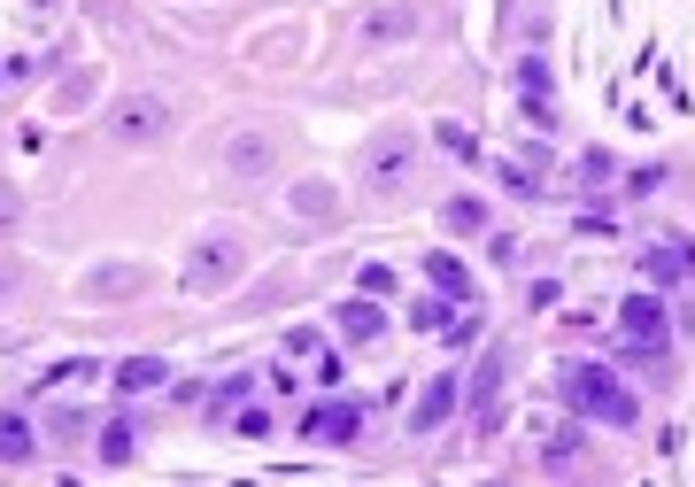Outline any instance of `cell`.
<instances>
[{"label":"cell","instance_id":"cell-1","mask_svg":"<svg viewBox=\"0 0 695 487\" xmlns=\"http://www.w3.org/2000/svg\"><path fill=\"white\" fill-rule=\"evenodd\" d=\"M557 387H564V402H572L580 418H602V426H634V418H642V402H634L611 372H602V364H564Z\"/></svg>","mask_w":695,"mask_h":487},{"label":"cell","instance_id":"cell-24","mask_svg":"<svg viewBox=\"0 0 695 487\" xmlns=\"http://www.w3.org/2000/svg\"><path fill=\"white\" fill-rule=\"evenodd\" d=\"M77 379H101V364H85V356H77V364H62L47 387H77Z\"/></svg>","mask_w":695,"mask_h":487},{"label":"cell","instance_id":"cell-21","mask_svg":"<svg viewBox=\"0 0 695 487\" xmlns=\"http://www.w3.org/2000/svg\"><path fill=\"white\" fill-rule=\"evenodd\" d=\"M101 464H132V426H101Z\"/></svg>","mask_w":695,"mask_h":487},{"label":"cell","instance_id":"cell-17","mask_svg":"<svg viewBox=\"0 0 695 487\" xmlns=\"http://www.w3.org/2000/svg\"><path fill=\"white\" fill-rule=\"evenodd\" d=\"M32 456V426L24 418H0V464H24Z\"/></svg>","mask_w":695,"mask_h":487},{"label":"cell","instance_id":"cell-8","mask_svg":"<svg viewBox=\"0 0 695 487\" xmlns=\"http://www.w3.org/2000/svg\"><path fill=\"white\" fill-rule=\"evenodd\" d=\"M332 317H340V333H348V341H379V333H387V309H379L371 294H356V302H340Z\"/></svg>","mask_w":695,"mask_h":487},{"label":"cell","instance_id":"cell-20","mask_svg":"<svg viewBox=\"0 0 695 487\" xmlns=\"http://www.w3.org/2000/svg\"><path fill=\"white\" fill-rule=\"evenodd\" d=\"M294 209H302V217H332V186H317V179L294 186Z\"/></svg>","mask_w":695,"mask_h":487},{"label":"cell","instance_id":"cell-9","mask_svg":"<svg viewBox=\"0 0 695 487\" xmlns=\"http://www.w3.org/2000/svg\"><path fill=\"white\" fill-rule=\"evenodd\" d=\"M502 372H510V349H487V364H479V379H472V411H479V426H495V394H502Z\"/></svg>","mask_w":695,"mask_h":487},{"label":"cell","instance_id":"cell-15","mask_svg":"<svg viewBox=\"0 0 695 487\" xmlns=\"http://www.w3.org/2000/svg\"><path fill=\"white\" fill-rule=\"evenodd\" d=\"M162 379H170V372H162V364H155V356H132V364H124V372H117V387H124V394H155V387H162Z\"/></svg>","mask_w":695,"mask_h":487},{"label":"cell","instance_id":"cell-5","mask_svg":"<svg viewBox=\"0 0 695 487\" xmlns=\"http://www.w3.org/2000/svg\"><path fill=\"white\" fill-rule=\"evenodd\" d=\"M224 171L232 179H271L279 171V139L271 132H232L224 139Z\"/></svg>","mask_w":695,"mask_h":487},{"label":"cell","instance_id":"cell-2","mask_svg":"<svg viewBox=\"0 0 695 487\" xmlns=\"http://www.w3.org/2000/svg\"><path fill=\"white\" fill-rule=\"evenodd\" d=\"M410 162H417V132H379L356 162V179H364V194H394L410 179Z\"/></svg>","mask_w":695,"mask_h":487},{"label":"cell","instance_id":"cell-12","mask_svg":"<svg viewBox=\"0 0 695 487\" xmlns=\"http://www.w3.org/2000/svg\"><path fill=\"white\" fill-rule=\"evenodd\" d=\"M356 32L364 39H417V9H364Z\"/></svg>","mask_w":695,"mask_h":487},{"label":"cell","instance_id":"cell-16","mask_svg":"<svg viewBox=\"0 0 695 487\" xmlns=\"http://www.w3.org/2000/svg\"><path fill=\"white\" fill-rule=\"evenodd\" d=\"M232 240H217V248H202V264H194V287H217V279H232Z\"/></svg>","mask_w":695,"mask_h":487},{"label":"cell","instance_id":"cell-19","mask_svg":"<svg viewBox=\"0 0 695 487\" xmlns=\"http://www.w3.org/2000/svg\"><path fill=\"white\" fill-rule=\"evenodd\" d=\"M517 94H526V101H549V62H541V54L517 62Z\"/></svg>","mask_w":695,"mask_h":487},{"label":"cell","instance_id":"cell-23","mask_svg":"<svg viewBox=\"0 0 695 487\" xmlns=\"http://www.w3.org/2000/svg\"><path fill=\"white\" fill-rule=\"evenodd\" d=\"M16 224H24V194L0 179V232H16Z\"/></svg>","mask_w":695,"mask_h":487},{"label":"cell","instance_id":"cell-14","mask_svg":"<svg viewBox=\"0 0 695 487\" xmlns=\"http://www.w3.org/2000/svg\"><path fill=\"white\" fill-rule=\"evenodd\" d=\"M139 287H147V271H132V264H109V271L85 279V294H94V302H101V294H139Z\"/></svg>","mask_w":695,"mask_h":487},{"label":"cell","instance_id":"cell-11","mask_svg":"<svg viewBox=\"0 0 695 487\" xmlns=\"http://www.w3.org/2000/svg\"><path fill=\"white\" fill-rule=\"evenodd\" d=\"M642 264H649V279H687V271H695V256H687V240H680V232L649 240V256H642Z\"/></svg>","mask_w":695,"mask_h":487},{"label":"cell","instance_id":"cell-18","mask_svg":"<svg viewBox=\"0 0 695 487\" xmlns=\"http://www.w3.org/2000/svg\"><path fill=\"white\" fill-rule=\"evenodd\" d=\"M441 325H449V302H441V294L410 302V333H441Z\"/></svg>","mask_w":695,"mask_h":487},{"label":"cell","instance_id":"cell-25","mask_svg":"<svg viewBox=\"0 0 695 487\" xmlns=\"http://www.w3.org/2000/svg\"><path fill=\"white\" fill-rule=\"evenodd\" d=\"M32 16H54V0H32Z\"/></svg>","mask_w":695,"mask_h":487},{"label":"cell","instance_id":"cell-4","mask_svg":"<svg viewBox=\"0 0 695 487\" xmlns=\"http://www.w3.org/2000/svg\"><path fill=\"white\" fill-rule=\"evenodd\" d=\"M619 333H626V349H649V356H664V341H672V325H664V302L634 294V302L619 309Z\"/></svg>","mask_w":695,"mask_h":487},{"label":"cell","instance_id":"cell-22","mask_svg":"<svg viewBox=\"0 0 695 487\" xmlns=\"http://www.w3.org/2000/svg\"><path fill=\"white\" fill-rule=\"evenodd\" d=\"M449 224H456V232H479V224H487V202H449Z\"/></svg>","mask_w":695,"mask_h":487},{"label":"cell","instance_id":"cell-6","mask_svg":"<svg viewBox=\"0 0 695 487\" xmlns=\"http://www.w3.org/2000/svg\"><path fill=\"white\" fill-rule=\"evenodd\" d=\"M449 411H456V379L441 372V379H425V394L410 402V434H432V426H441Z\"/></svg>","mask_w":695,"mask_h":487},{"label":"cell","instance_id":"cell-26","mask_svg":"<svg viewBox=\"0 0 695 487\" xmlns=\"http://www.w3.org/2000/svg\"><path fill=\"white\" fill-rule=\"evenodd\" d=\"M0 77H9V62H0Z\"/></svg>","mask_w":695,"mask_h":487},{"label":"cell","instance_id":"cell-13","mask_svg":"<svg viewBox=\"0 0 695 487\" xmlns=\"http://www.w3.org/2000/svg\"><path fill=\"white\" fill-rule=\"evenodd\" d=\"M425 271H432V287H441V294H456L464 309H479V287H472V271H464L456 256H425Z\"/></svg>","mask_w":695,"mask_h":487},{"label":"cell","instance_id":"cell-7","mask_svg":"<svg viewBox=\"0 0 695 487\" xmlns=\"http://www.w3.org/2000/svg\"><path fill=\"white\" fill-rule=\"evenodd\" d=\"M302 434H309V441H356V434H364V411H356V402H325V411H309Z\"/></svg>","mask_w":695,"mask_h":487},{"label":"cell","instance_id":"cell-10","mask_svg":"<svg viewBox=\"0 0 695 487\" xmlns=\"http://www.w3.org/2000/svg\"><path fill=\"white\" fill-rule=\"evenodd\" d=\"M526 426H534V441H541V456H549V464H572V456H580V426L549 418V411H541V418H526Z\"/></svg>","mask_w":695,"mask_h":487},{"label":"cell","instance_id":"cell-3","mask_svg":"<svg viewBox=\"0 0 695 487\" xmlns=\"http://www.w3.org/2000/svg\"><path fill=\"white\" fill-rule=\"evenodd\" d=\"M162 132H170L162 94H124V101L109 109V139H124V147H147V139H162Z\"/></svg>","mask_w":695,"mask_h":487}]
</instances>
